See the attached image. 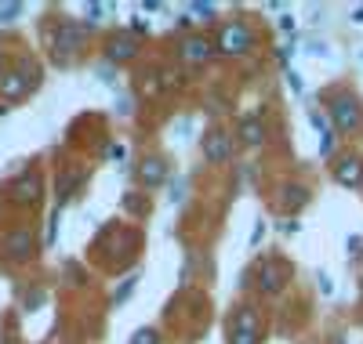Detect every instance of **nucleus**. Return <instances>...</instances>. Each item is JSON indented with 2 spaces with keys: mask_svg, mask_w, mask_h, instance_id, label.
I'll return each instance as SVG.
<instances>
[{
  "mask_svg": "<svg viewBox=\"0 0 363 344\" xmlns=\"http://www.w3.org/2000/svg\"><path fill=\"white\" fill-rule=\"evenodd\" d=\"M320 152H323V156L335 152V134H330V131H323V138H320Z\"/></svg>",
  "mask_w": 363,
  "mask_h": 344,
  "instance_id": "412c9836",
  "label": "nucleus"
},
{
  "mask_svg": "<svg viewBox=\"0 0 363 344\" xmlns=\"http://www.w3.org/2000/svg\"><path fill=\"white\" fill-rule=\"evenodd\" d=\"M251 47H255V29L247 22H229L222 29V37H218V51L222 55L236 58V55H247Z\"/></svg>",
  "mask_w": 363,
  "mask_h": 344,
  "instance_id": "39448f33",
  "label": "nucleus"
},
{
  "mask_svg": "<svg viewBox=\"0 0 363 344\" xmlns=\"http://www.w3.org/2000/svg\"><path fill=\"white\" fill-rule=\"evenodd\" d=\"M40 301H44V290H29V294H26V308H29V311H33Z\"/></svg>",
  "mask_w": 363,
  "mask_h": 344,
  "instance_id": "5701e85b",
  "label": "nucleus"
},
{
  "mask_svg": "<svg viewBox=\"0 0 363 344\" xmlns=\"http://www.w3.org/2000/svg\"><path fill=\"white\" fill-rule=\"evenodd\" d=\"M203 156L211 164H225L229 156H233V138L225 134V131H211V134H203Z\"/></svg>",
  "mask_w": 363,
  "mask_h": 344,
  "instance_id": "9d476101",
  "label": "nucleus"
},
{
  "mask_svg": "<svg viewBox=\"0 0 363 344\" xmlns=\"http://www.w3.org/2000/svg\"><path fill=\"white\" fill-rule=\"evenodd\" d=\"M335 181L345 185V189H359L363 185V160H356V156H342V160L335 164Z\"/></svg>",
  "mask_w": 363,
  "mask_h": 344,
  "instance_id": "9b49d317",
  "label": "nucleus"
},
{
  "mask_svg": "<svg viewBox=\"0 0 363 344\" xmlns=\"http://www.w3.org/2000/svg\"><path fill=\"white\" fill-rule=\"evenodd\" d=\"M138 181L145 185V189H157V185L167 181V164L160 160V156H149V160L138 164Z\"/></svg>",
  "mask_w": 363,
  "mask_h": 344,
  "instance_id": "f8f14e48",
  "label": "nucleus"
},
{
  "mask_svg": "<svg viewBox=\"0 0 363 344\" xmlns=\"http://www.w3.org/2000/svg\"><path fill=\"white\" fill-rule=\"evenodd\" d=\"M80 181H84V174H80V171H69V174H62V178H58V203H66V200L73 196V189H77Z\"/></svg>",
  "mask_w": 363,
  "mask_h": 344,
  "instance_id": "dca6fc26",
  "label": "nucleus"
},
{
  "mask_svg": "<svg viewBox=\"0 0 363 344\" xmlns=\"http://www.w3.org/2000/svg\"><path fill=\"white\" fill-rule=\"evenodd\" d=\"M124 210L142 214V210H145V200H142V196H124Z\"/></svg>",
  "mask_w": 363,
  "mask_h": 344,
  "instance_id": "aec40b11",
  "label": "nucleus"
},
{
  "mask_svg": "<svg viewBox=\"0 0 363 344\" xmlns=\"http://www.w3.org/2000/svg\"><path fill=\"white\" fill-rule=\"evenodd\" d=\"M109 160H128V149L124 145H109Z\"/></svg>",
  "mask_w": 363,
  "mask_h": 344,
  "instance_id": "393cba45",
  "label": "nucleus"
},
{
  "mask_svg": "<svg viewBox=\"0 0 363 344\" xmlns=\"http://www.w3.org/2000/svg\"><path fill=\"white\" fill-rule=\"evenodd\" d=\"M229 344H262V319L255 304H244L229 319Z\"/></svg>",
  "mask_w": 363,
  "mask_h": 344,
  "instance_id": "7ed1b4c3",
  "label": "nucleus"
},
{
  "mask_svg": "<svg viewBox=\"0 0 363 344\" xmlns=\"http://www.w3.org/2000/svg\"><path fill=\"white\" fill-rule=\"evenodd\" d=\"M240 142H244L247 149H258L265 142V123L262 116H244L240 120Z\"/></svg>",
  "mask_w": 363,
  "mask_h": 344,
  "instance_id": "4468645a",
  "label": "nucleus"
},
{
  "mask_svg": "<svg viewBox=\"0 0 363 344\" xmlns=\"http://www.w3.org/2000/svg\"><path fill=\"white\" fill-rule=\"evenodd\" d=\"M316 279H320V290H323V294H335V279H330L327 272H320Z\"/></svg>",
  "mask_w": 363,
  "mask_h": 344,
  "instance_id": "b1692460",
  "label": "nucleus"
},
{
  "mask_svg": "<svg viewBox=\"0 0 363 344\" xmlns=\"http://www.w3.org/2000/svg\"><path fill=\"white\" fill-rule=\"evenodd\" d=\"M352 22H359V25H363V8H356V11H352Z\"/></svg>",
  "mask_w": 363,
  "mask_h": 344,
  "instance_id": "cd10ccee",
  "label": "nucleus"
},
{
  "mask_svg": "<svg viewBox=\"0 0 363 344\" xmlns=\"http://www.w3.org/2000/svg\"><path fill=\"white\" fill-rule=\"evenodd\" d=\"M211 55H215V47H211L207 37H189L182 44V58H186L189 66H203V62H211Z\"/></svg>",
  "mask_w": 363,
  "mask_h": 344,
  "instance_id": "ddd939ff",
  "label": "nucleus"
},
{
  "mask_svg": "<svg viewBox=\"0 0 363 344\" xmlns=\"http://www.w3.org/2000/svg\"><path fill=\"white\" fill-rule=\"evenodd\" d=\"M335 344H345V337H335Z\"/></svg>",
  "mask_w": 363,
  "mask_h": 344,
  "instance_id": "c85d7f7f",
  "label": "nucleus"
},
{
  "mask_svg": "<svg viewBox=\"0 0 363 344\" xmlns=\"http://www.w3.org/2000/svg\"><path fill=\"white\" fill-rule=\"evenodd\" d=\"M131 290H135V279H128V283L116 290V297H113V301H116V304H120V301H128V297H131Z\"/></svg>",
  "mask_w": 363,
  "mask_h": 344,
  "instance_id": "4be33fe9",
  "label": "nucleus"
},
{
  "mask_svg": "<svg viewBox=\"0 0 363 344\" xmlns=\"http://www.w3.org/2000/svg\"><path fill=\"white\" fill-rule=\"evenodd\" d=\"M84 44H87V25H80V22H73V18L58 22L55 37H51V47H55V58H58V62H66V58L80 55Z\"/></svg>",
  "mask_w": 363,
  "mask_h": 344,
  "instance_id": "f03ea898",
  "label": "nucleus"
},
{
  "mask_svg": "<svg viewBox=\"0 0 363 344\" xmlns=\"http://www.w3.org/2000/svg\"><path fill=\"white\" fill-rule=\"evenodd\" d=\"M196 15H215V4H193Z\"/></svg>",
  "mask_w": 363,
  "mask_h": 344,
  "instance_id": "bb28decb",
  "label": "nucleus"
},
{
  "mask_svg": "<svg viewBox=\"0 0 363 344\" xmlns=\"http://www.w3.org/2000/svg\"><path fill=\"white\" fill-rule=\"evenodd\" d=\"M37 84H40V66L33 58H18L15 69L0 73V95H4L8 102H22Z\"/></svg>",
  "mask_w": 363,
  "mask_h": 344,
  "instance_id": "f257e3e1",
  "label": "nucleus"
},
{
  "mask_svg": "<svg viewBox=\"0 0 363 344\" xmlns=\"http://www.w3.org/2000/svg\"><path fill=\"white\" fill-rule=\"evenodd\" d=\"M330 116H335V127L342 134H356L359 131V120H363L359 98L356 95H335V98H330Z\"/></svg>",
  "mask_w": 363,
  "mask_h": 344,
  "instance_id": "20e7f679",
  "label": "nucleus"
},
{
  "mask_svg": "<svg viewBox=\"0 0 363 344\" xmlns=\"http://www.w3.org/2000/svg\"><path fill=\"white\" fill-rule=\"evenodd\" d=\"M157 76H160V73H142V95H157V91L164 87Z\"/></svg>",
  "mask_w": 363,
  "mask_h": 344,
  "instance_id": "a211bd4d",
  "label": "nucleus"
},
{
  "mask_svg": "<svg viewBox=\"0 0 363 344\" xmlns=\"http://www.w3.org/2000/svg\"><path fill=\"white\" fill-rule=\"evenodd\" d=\"M306 203H309V193L301 189V185H284V189H280V207L284 210H298Z\"/></svg>",
  "mask_w": 363,
  "mask_h": 344,
  "instance_id": "2eb2a0df",
  "label": "nucleus"
},
{
  "mask_svg": "<svg viewBox=\"0 0 363 344\" xmlns=\"http://www.w3.org/2000/svg\"><path fill=\"white\" fill-rule=\"evenodd\" d=\"M40 193H44V181H40L37 171H26V174H18V178L8 185V200H11L15 207H37V203H40Z\"/></svg>",
  "mask_w": 363,
  "mask_h": 344,
  "instance_id": "423d86ee",
  "label": "nucleus"
},
{
  "mask_svg": "<svg viewBox=\"0 0 363 344\" xmlns=\"http://www.w3.org/2000/svg\"><path fill=\"white\" fill-rule=\"evenodd\" d=\"M87 15L91 22H99V15H106V4H87Z\"/></svg>",
  "mask_w": 363,
  "mask_h": 344,
  "instance_id": "a878e982",
  "label": "nucleus"
},
{
  "mask_svg": "<svg viewBox=\"0 0 363 344\" xmlns=\"http://www.w3.org/2000/svg\"><path fill=\"white\" fill-rule=\"evenodd\" d=\"M287 279H291V265L280 261V258H269L262 268H258V287L262 294H280L287 287Z\"/></svg>",
  "mask_w": 363,
  "mask_h": 344,
  "instance_id": "0eeeda50",
  "label": "nucleus"
},
{
  "mask_svg": "<svg viewBox=\"0 0 363 344\" xmlns=\"http://www.w3.org/2000/svg\"><path fill=\"white\" fill-rule=\"evenodd\" d=\"M131 344H160V333H157L153 326H142V330H135Z\"/></svg>",
  "mask_w": 363,
  "mask_h": 344,
  "instance_id": "f3484780",
  "label": "nucleus"
},
{
  "mask_svg": "<svg viewBox=\"0 0 363 344\" xmlns=\"http://www.w3.org/2000/svg\"><path fill=\"white\" fill-rule=\"evenodd\" d=\"M4 254H8V261H29L37 254V236L29 229H11L4 236Z\"/></svg>",
  "mask_w": 363,
  "mask_h": 344,
  "instance_id": "6e6552de",
  "label": "nucleus"
},
{
  "mask_svg": "<svg viewBox=\"0 0 363 344\" xmlns=\"http://www.w3.org/2000/svg\"><path fill=\"white\" fill-rule=\"evenodd\" d=\"M135 55H138V40L131 33H113L106 40V58L116 62V66H120V62H131Z\"/></svg>",
  "mask_w": 363,
  "mask_h": 344,
  "instance_id": "1a4fd4ad",
  "label": "nucleus"
},
{
  "mask_svg": "<svg viewBox=\"0 0 363 344\" xmlns=\"http://www.w3.org/2000/svg\"><path fill=\"white\" fill-rule=\"evenodd\" d=\"M22 15V4H0V22H15Z\"/></svg>",
  "mask_w": 363,
  "mask_h": 344,
  "instance_id": "6ab92c4d",
  "label": "nucleus"
}]
</instances>
